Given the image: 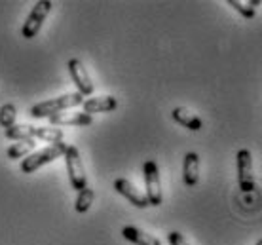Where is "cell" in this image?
Returning a JSON list of instances; mask_svg holds the SVG:
<instances>
[{"label": "cell", "mask_w": 262, "mask_h": 245, "mask_svg": "<svg viewBox=\"0 0 262 245\" xmlns=\"http://www.w3.org/2000/svg\"><path fill=\"white\" fill-rule=\"evenodd\" d=\"M260 4V0H249V2H242V0H228V6H232L236 12H239L245 19H253L256 15L255 8Z\"/></svg>", "instance_id": "e0dca14e"}, {"label": "cell", "mask_w": 262, "mask_h": 245, "mask_svg": "<svg viewBox=\"0 0 262 245\" xmlns=\"http://www.w3.org/2000/svg\"><path fill=\"white\" fill-rule=\"evenodd\" d=\"M84 113L85 114H97V113H112L118 108V101L112 95H103V97H90L84 101Z\"/></svg>", "instance_id": "9c48e42d"}, {"label": "cell", "mask_w": 262, "mask_h": 245, "mask_svg": "<svg viewBox=\"0 0 262 245\" xmlns=\"http://www.w3.org/2000/svg\"><path fill=\"white\" fill-rule=\"evenodd\" d=\"M143 175H144V186H146V199L148 206L160 207L164 202V192H162V181H160V169L154 160H146L143 164Z\"/></svg>", "instance_id": "3957f363"}, {"label": "cell", "mask_w": 262, "mask_h": 245, "mask_svg": "<svg viewBox=\"0 0 262 245\" xmlns=\"http://www.w3.org/2000/svg\"><path fill=\"white\" fill-rule=\"evenodd\" d=\"M36 148V141L34 139H27V141H15L10 148L6 150L8 158L17 160V158H27L31 152H34Z\"/></svg>", "instance_id": "5bb4252c"}, {"label": "cell", "mask_w": 262, "mask_h": 245, "mask_svg": "<svg viewBox=\"0 0 262 245\" xmlns=\"http://www.w3.org/2000/svg\"><path fill=\"white\" fill-rule=\"evenodd\" d=\"M114 188H116V192L122 194L125 199H129V204H133L135 207L139 209H144V207H148V199L144 196L141 190H137L133 183H129L127 179H116L114 181Z\"/></svg>", "instance_id": "ba28073f"}, {"label": "cell", "mask_w": 262, "mask_h": 245, "mask_svg": "<svg viewBox=\"0 0 262 245\" xmlns=\"http://www.w3.org/2000/svg\"><path fill=\"white\" fill-rule=\"evenodd\" d=\"M67 152V145L65 143H57V145H50L46 148H40V150H34L31 152L27 158L21 160V171L23 173H34L36 169H40L46 164H52L53 160L65 156Z\"/></svg>", "instance_id": "7a4b0ae2"}, {"label": "cell", "mask_w": 262, "mask_h": 245, "mask_svg": "<svg viewBox=\"0 0 262 245\" xmlns=\"http://www.w3.org/2000/svg\"><path fill=\"white\" fill-rule=\"evenodd\" d=\"M65 166L67 173H69V181H71V186L80 192L88 186V177H85V169H84V162H82V156H80V150L74 145L67 146L65 152Z\"/></svg>", "instance_id": "277c9868"}, {"label": "cell", "mask_w": 262, "mask_h": 245, "mask_svg": "<svg viewBox=\"0 0 262 245\" xmlns=\"http://www.w3.org/2000/svg\"><path fill=\"white\" fill-rule=\"evenodd\" d=\"M34 139H40V141H46V143H52V145H57V143H63L65 133L61 131L59 127H36L34 126Z\"/></svg>", "instance_id": "9a60e30c"}, {"label": "cell", "mask_w": 262, "mask_h": 245, "mask_svg": "<svg viewBox=\"0 0 262 245\" xmlns=\"http://www.w3.org/2000/svg\"><path fill=\"white\" fill-rule=\"evenodd\" d=\"M50 124H52V126H57V127L59 126L61 127H65V126L84 127V126H92L93 118L85 113H72V114L61 113V114H57V116H52V118H50Z\"/></svg>", "instance_id": "30bf717a"}, {"label": "cell", "mask_w": 262, "mask_h": 245, "mask_svg": "<svg viewBox=\"0 0 262 245\" xmlns=\"http://www.w3.org/2000/svg\"><path fill=\"white\" fill-rule=\"evenodd\" d=\"M69 73H71V78H72V82H74V86H76L80 95H84V97L92 95L95 87H93V82H92V78H90V74H88L82 61L76 59V57L69 61Z\"/></svg>", "instance_id": "52a82bcc"}, {"label": "cell", "mask_w": 262, "mask_h": 245, "mask_svg": "<svg viewBox=\"0 0 262 245\" xmlns=\"http://www.w3.org/2000/svg\"><path fill=\"white\" fill-rule=\"evenodd\" d=\"M183 179L186 186H196L200 181V156L196 152H188L183 162Z\"/></svg>", "instance_id": "8fae6325"}, {"label": "cell", "mask_w": 262, "mask_h": 245, "mask_svg": "<svg viewBox=\"0 0 262 245\" xmlns=\"http://www.w3.org/2000/svg\"><path fill=\"white\" fill-rule=\"evenodd\" d=\"M84 95H80L78 92L74 93H65L61 97H55V99L50 101H42V103H36L29 108V114L33 118H52V116H57V114L65 113L72 106L84 105Z\"/></svg>", "instance_id": "6da1fadb"}, {"label": "cell", "mask_w": 262, "mask_h": 245, "mask_svg": "<svg viewBox=\"0 0 262 245\" xmlns=\"http://www.w3.org/2000/svg\"><path fill=\"white\" fill-rule=\"evenodd\" d=\"M93 199H95V192H93V188H88L85 186L84 190H80L78 196H76V202H74V209L76 213H85L90 207H92Z\"/></svg>", "instance_id": "ac0fdd59"}, {"label": "cell", "mask_w": 262, "mask_h": 245, "mask_svg": "<svg viewBox=\"0 0 262 245\" xmlns=\"http://www.w3.org/2000/svg\"><path fill=\"white\" fill-rule=\"evenodd\" d=\"M167 241H169V245H190L188 239L184 238L181 232H169L167 234Z\"/></svg>", "instance_id": "ffe728a7"}, {"label": "cell", "mask_w": 262, "mask_h": 245, "mask_svg": "<svg viewBox=\"0 0 262 245\" xmlns=\"http://www.w3.org/2000/svg\"><path fill=\"white\" fill-rule=\"evenodd\" d=\"M237 162V185L243 194L255 190V173H253V156L247 148H242L236 156Z\"/></svg>", "instance_id": "8992f818"}, {"label": "cell", "mask_w": 262, "mask_h": 245, "mask_svg": "<svg viewBox=\"0 0 262 245\" xmlns=\"http://www.w3.org/2000/svg\"><path fill=\"white\" fill-rule=\"evenodd\" d=\"M52 6H53V2H50V0H40V2L34 4L33 10H31V13L27 15L23 27H21V34H23V38L31 40L40 33V29H42V25H44L48 13L52 12Z\"/></svg>", "instance_id": "5b68a950"}, {"label": "cell", "mask_w": 262, "mask_h": 245, "mask_svg": "<svg viewBox=\"0 0 262 245\" xmlns=\"http://www.w3.org/2000/svg\"><path fill=\"white\" fill-rule=\"evenodd\" d=\"M122 236L135 245H162V241L156 236L144 232V230H141L137 226H124L122 228Z\"/></svg>", "instance_id": "4fadbf2b"}, {"label": "cell", "mask_w": 262, "mask_h": 245, "mask_svg": "<svg viewBox=\"0 0 262 245\" xmlns=\"http://www.w3.org/2000/svg\"><path fill=\"white\" fill-rule=\"evenodd\" d=\"M6 137L12 141H27L34 139V126H27V124H15L13 127L6 129Z\"/></svg>", "instance_id": "2e32d148"}, {"label": "cell", "mask_w": 262, "mask_h": 245, "mask_svg": "<svg viewBox=\"0 0 262 245\" xmlns=\"http://www.w3.org/2000/svg\"><path fill=\"white\" fill-rule=\"evenodd\" d=\"M171 118L175 120L177 124H181L183 127L190 129V131H200V129L203 127L202 118H200V116H196L194 113H190L188 108H184V106H177V108H173Z\"/></svg>", "instance_id": "7c38bea8"}, {"label": "cell", "mask_w": 262, "mask_h": 245, "mask_svg": "<svg viewBox=\"0 0 262 245\" xmlns=\"http://www.w3.org/2000/svg\"><path fill=\"white\" fill-rule=\"evenodd\" d=\"M256 245H262V238H260V239H258V241H256Z\"/></svg>", "instance_id": "44dd1931"}, {"label": "cell", "mask_w": 262, "mask_h": 245, "mask_svg": "<svg viewBox=\"0 0 262 245\" xmlns=\"http://www.w3.org/2000/svg\"><path fill=\"white\" fill-rule=\"evenodd\" d=\"M15 116H17V108L12 103H6V105L0 106V126L10 129V127L15 126Z\"/></svg>", "instance_id": "d6986e66"}]
</instances>
